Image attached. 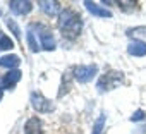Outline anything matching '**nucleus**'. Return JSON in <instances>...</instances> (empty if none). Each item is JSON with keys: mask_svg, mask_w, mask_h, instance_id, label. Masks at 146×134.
<instances>
[{"mask_svg": "<svg viewBox=\"0 0 146 134\" xmlns=\"http://www.w3.org/2000/svg\"><path fill=\"white\" fill-rule=\"evenodd\" d=\"M58 28L64 34V38L67 40H76L81 34L83 29V19L81 16L72 11V9H64L58 16Z\"/></svg>", "mask_w": 146, "mask_h": 134, "instance_id": "1", "label": "nucleus"}, {"mask_svg": "<svg viewBox=\"0 0 146 134\" xmlns=\"http://www.w3.org/2000/svg\"><path fill=\"white\" fill-rule=\"evenodd\" d=\"M122 83H124V72H120V71H108L107 74H103L98 79L96 88H98L100 93H105V91L119 88V84H122Z\"/></svg>", "mask_w": 146, "mask_h": 134, "instance_id": "2", "label": "nucleus"}, {"mask_svg": "<svg viewBox=\"0 0 146 134\" xmlns=\"http://www.w3.org/2000/svg\"><path fill=\"white\" fill-rule=\"evenodd\" d=\"M96 74H98V65L96 64L74 67V78L79 83H90V81H93V78H96Z\"/></svg>", "mask_w": 146, "mask_h": 134, "instance_id": "3", "label": "nucleus"}, {"mask_svg": "<svg viewBox=\"0 0 146 134\" xmlns=\"http://www.w3.org/2000/svg\"><path fill=\"white\" fill-rule=\"evenodd\" d=\"M29 101H31V107L38 112V113H50L53 110V103L50 100H46L41 93L38 91H33L31 96H29Z\"/></svg>", "mask_w": 146, "mask_h": 134, "instance_id": "4", "label": "nucleus"}, {"mask_svg": "<svg viewBox=\"0 0 146 134\" xmlns=\"http://www.w3.org/2000/svg\"><path fill=\"white\" fill-rule=\"evenodd\" d=\"M35 28H38V34H40V48L46 50V52H53L55 50V38L52 34V31L43 26V24H33Z\"/></svg>", "mask_w": 146, "mask_h": 134, "instance_id": "5", "label": "nucleus"}, {"mask_svg": "<svg viewBox=\"0 0 146 134\" xmlns=\"http://www.w3.org/2000/svg\"><path fill=\"white\" fill-rule=\"evenodd\" d=\"M21 76H23V72L19 69L9 71L7 74H4L2 78H0V88H2V90H12L21 81Z\"/></svg>", "mask_w": 146, "mask_h": 134, "instance_id": "6", "label": "nucleus"}, {"mask_svg": "<svg viewBox=\"0 0 146 134\" xmlns=\"http://www.w3.org/2000/svg\"><path fill=\"white\" fill-rule=\"evenodd\" d=\"M9 9L16 16H24L33 11V2H29V0H11Z\"/></svg>", "mask_w": 146, "mask_h": 134, "instance_id": "7", "label": "nucleus"}, {"mask_svg": "<svg viewBox=\"0 0 146 134\" xmlns=\"http://www.w3.org/2000/svg\"><path fill=\"white\" fill-rule=\"evenodd\" d=\"M38 5L46 16H57L58 12H62V5L57 0H41V2H38Z\"/></svg>", "mask_w": 146, "mask_h": 134, "instance_id": "8", "label": "nucleus"}, {"mask_svg": "<svg viewBox=\"0 0 146 134\" xmlns=\"http://www.w3.org/2000/svg\"><path fill=\"white\" fill-rule=\"evenodd\" d=\"M127 53L132 57H144L146 55V43L143 40H131L127 45Z\"/></svg>", "mask_w": 146, "mask_h": 134, "instance_id": "9", "label": "nucleus"}, {"mask_svg": "<svg viewBox=\"0 0 146 134\" xmlns=\"http://www.w3.org/2000/svg\"><path fill=\"white\" fill-rule=\"evenodd\" d=\"M84 7L88 9V12L90 14H93V16H96V17H112V12L107 9V7H102V5H98V4H95V2H90V0H86L84 2Z\"/></svg>", "mask_w": 146, "mask_h": 134, "instance_id": "10", "label": "nucleus"}, {"mask_svg": "<svg viewBox=\"0 0 146 134\" xmlns=\"http://www.w3.org/2000/svg\"><path fill=\"white\" fill-rule=\"evenodd\" d=\"M24 134H43V124L38 117H31L24 124Z\"/></svg>", "mask_w": 146, "mask_h": 134, "instance_id": "11", "label": "nucleus"}, {"mask_svg": "<svg viewBox=\"0 0 146 134\" xmlns=\"http://www.w3.org/2000/svg\"><path fill=\"white\" fill-rule=\"evenodd\" d=\"M21 64V58L17 57V55H14V53H11V55H4V57H0V65L2 67H7L9 71H12V69H16V67Z\"/></svg>", "mask_w": 146, "mask_h": 134, "instance_id": "12", "label": "nucleus"}, {"mask_svg": "<svg viewBox=\"0 0 146 134\" xmlns=\"http://www.w3.org/2000/svg\"><path fill=\"white\" fill-rule=\"evenodd\" d=\"M26 40H28L29 50L36 53V52L40 50V46H38V41H36V38H35V33H33V29H31V28H29V29H28V33H26Z\"/></svg>", "mask_w": 146, "mask_h": 134, "instance_id": "13", "label": "nucleus"}, {"mask_svg": "<svg viewBox=\"0 0 146 134\" xmlns=\"http://www.w3.org/2000/svg\"><path fill=\"white\" fill-rule=\"evenodd\" d=\"M127 34L129 36H134V40H137V36H146V26L131 28V29H127Z\"/></svg>", "mask_w": 146, "mask_h": 134, "instance_id": "14", "label": "nucleus"}, {"mask_svg": "<svg viewBox=\"0 0 146 134\" xmlns=\"http://www.w3.org/2000/svg\"><path fill=\"white\" fill-rule=\"evenodd\" d=\"M14 43L7 34H0V50H12Z\"/></svg>", "mask_w": 146, "mask_h": 134, "instance_id": "15", "label": "nucleus"}, {"mask_svg": "<svg viewBox=\"0 0 146 134\" xmlns=\"http://www.w3.org/2000/svg\"><path fill=\"white\" fill-rule=\"evenodd\" d=\"M103 125H105V113H100L98 120H96L95 125H93V132H91V134H102V132H103Z\"/></svg>", "mask_w": 146, "mask_h": 134, "instance_id": "16", "label": "nucleus"}, {"mask_svg": "<svg viewBox=\"0 0 146 134\" xmlns=\"http://www.w3.org/2000/svg\"><path fill=\"white\" fill-rule=\"evenodd\" d=\"M5 23H7V26H9V29L12 31V34H14V36H16L17 40H21V29H19V26L16 24V21H14V19H7Z\"/></svg>", "mask_w": 146, "mask_h": 134, "instance_id": "17", "label": "nucleus"}, {"mask_svg": "<svg viewBox=\"0 0 146 134\" xmlns=\"http://www.w3.org/2000/svg\"><path fill=\"white\" fill-rule=\"evenodd\" d=\"M119 4V7L122 9V11H125V12H131V11H134L136 9V2H124V0H122V2H117Z\"/></svg>", "mask_w": 146, "mask_h": 134, "instance_id": "18", "label": "nucleus"}, {"mask_svg": "<svg viewBox=\"0 0 146 134\" xmlns=\"http://www.w3.org/2000/svg\"><path fill=\"white\" fill-rule=\"evenodd\" d=\"M146 115H144V110H136L132 115H131V120L132 122H139V120H143Z\"/></svg>", "mask_w": 146, "mask_h": 134, "instance_id": "19", "label": "nucleus"}, {"mask_svg": "<svg viewBox=\"0 0 146 134\" xmlns=\"http://www.w3.org/2000/svg\"><path fill=\"white\" fill-rule=\"evenodd\" d=\"M2 96H4V90L0 88V100H2Z\"/></svg>", "mask_w": 146, "mask_h": 134, "instance_id": "20", "label": "nucleus"}, {"mask_svg": "<svg viewBox=\"0 0 146 134\" xmlns=\"http://www.w3.org/2000/svg\"><path fill=\"white\" fill-rule=\"evenodd\" d=\"M0 34H2V31H0Z\"/></svg>", "mask_w": 146, "mask_h": 134, "instance_id": "21", "label": "nucleus"}]
</instances>
